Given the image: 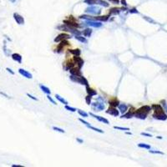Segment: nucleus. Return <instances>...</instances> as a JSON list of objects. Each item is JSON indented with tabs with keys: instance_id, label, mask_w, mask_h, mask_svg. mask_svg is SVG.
<instances>
[{
	"instance_id": "obj_37",
	"label": "nucleus",
	"mask_w": 167,
	"mask_h": 167,
	"mask_svg": "<svg viewBox=\"0 0 167 167\" xmlns=\"http://www.w3.org/2000/svg\"><path fill=\"white\" fill-rule=\"evenodd\" d=\"M53 130H55V131H58V132H60V133H65V131H64L63 129H60V128H59V127L53 126Z\"/></svg>"
},
{
	"instance_id": "obj_10",
	"label": "nucleus",
	"mask_w": 167,
	"mask_h": 167,
	"mask_svg": "<svg viewBox=\"0 0 167 167\" xmlns=\"http://www.w3.org/2000/svg\"><path fill=\"white\" fill-rule=\"evenodd\" d=\"M106 114H111V115H113V116H118L119 113V110H116L115 107L110 106V108L106 110Z\"/></svg>"
},
{
	"instance_id": "obj_22",
	"label": "nucleus",
	"mask_w": 167,
	"mask_h": 167,
	"mask_svg": "<svg viewBox=\"0 0 167 167\" xmlns=\"http://www.w3.org/2000/svg\"><path fill=\"white\" fill-rule=\"evenodd\" d=\"M86 92L88 93L89 95H91V96H94V95H96L97 94V92L95 91L93 89L90 88L89 86H86Z\"/></svg>"
},
{
	"instance_id": "obj_29",
	"label": "nucleus",
	"mask_w": 167,
	"mask_h": 167,
	"mask_svg": "<svg viewBox=\"0 0 167 167\" xmlns=\"http://www.w3.org/2000/svg\"><path fill=\"white\" fill-rule=\"evenodd\" d=\"M69 52L72 54L74 55V56H79L81 53L80 50H79V49H69Z\"/></svg>"
},
{
	"instance_id": "obj_28",
	"label": "nucleus",
	"mask_w": 167,
	"mask_h": 167,
	"mask_svg": "<svg viewBox=\"0 0 167 167\" xmlns=\"http://www.w3.org/2000/svg\"><path fill=\"white\" fill-rule=\"evenodd\" d=\"M75 39L81 43H85V44H86L87 43V39H85V37H82L81 35H75Z\"/></svg>"
},
{
	"instance_id": "obj_49",
	"label": "nucleus",
	"mask_w": 167,
	"mask_h": 167,
	"mask_svg": "<svg viewBox=\"0 0 167 167\" xmlns=\"http://www.w3.org/2000/svg\"><path fill=\"white\" fill-rule=\"evenodd\" d=\"M77 141H79V143H83V142H84L82 140H79V139H77Z\"/></svg>"
},
{
	"instance_id": "obj_36",
	"label": "nucleus",
	"mask_w": 167,
	"mask_h": 167,
	"mask_svg": "<svg viewBox=\"0 0 167 167\" xmlns=\"http://www.w3.org/2000/svg\"><path fill=\"white\" fill-rule=\"evenodd\" d=\"M114 129L115 130H130L129 128H125V127H119V126H114Z\"/></svg>"
},
{
	"instance_id": "obj_15",
	"label": "nucleus",
	"mask_w": 167,
	"mask_h": 167,
	"mask_svg": "<svg viewBox=\"0 0 167 167\" xmlns=\"http://www.w3.org/2000/svg\"><path fill=\"white\" fill-rule=\"evenodd\" d=\"M69 72L72 75H75V76H81V73H80V69L79 68H72L71 69H69Z\"/></svg>"
},
{
	"instance_id": "obj_19",
	"label": "nucleus",
	"mask_w": 167,
	"mask_h": 167,
	"mask_svg": "<svg viewBox=\"0 0 167 167\" xmlns=\"http://www.w3.org/2000/svg\"><path fill=\"white\" fill-rule=\"evenodd\" d=\"M109 104H110V106L115 107V108L119 105V100H118L117 99H110V100L109 101Z\"/></svg>"
},
{
	"instance_id": "obj_46",
	"label": "nucleus",
	"mask_w": 167,
	"mask_h": 167,
	"mask_svg": "<svg viewBox=\"0 0 167 167\" xmlns=\"http://www.w3.org/2000/svg\"><path fill=\"white\" fill-rule=\"evenodd\" d=\"M130 13H138L139 12L137 11V9L136 8H132L130 10Z\"/></svg>"
},
{
	"instance_id": "obj_48",
	"label": "nucleus",
	"mask_w": 167,
	"mask_h": 167,
	"mask_svg": "<svg viewBox=\"0 0 167 167\" xmlns=\"http://www.w3.org/2000/svg\"><path fill=\"white\" fill-rule=\"evenodd\" d=\"M12 167H23V165H12Z\"/></svg>"
},
{
	"instance_id": "obj_2",
	"label": "nucleus",
	"mask_w": 167,
	"mask_h": 167,
	"mask_svg": "<svg viewBox=\"0 0 167 167\" xmlns=\"http://www.w3.org/2000/svg\"><path fill=\"white\" fill-rule=\"evenodd\" d=\"M70 79H71L73 82H76L79 83L80 85H85V86H89V83L87 81V79H85V77L81 76H75V75H70Z\"/></svg>"
},
{
	"instance_id": "obj_51",
	"label": "nucleus",
	"mask_w": 167,
	"mask_h": 167,
	"mask_svg": "<svg viewBox=\"0 0 167 167\" xmlns=\"http://www.w3.org/2000/svg\"><path fill=\"white\" fill-rule=\"evenodd\" d=\"M10 1H11V2H12V3H14V2H15V1H16V0H10Z\"/></svg>"
},
{
	"instance_id": "obj_14",
	"label": "nucleus",
	"mask_w": 167,
	"mask_h": 167,
	"mask_svg": "<svg viewBox=\"0 0 167 167\" xmlns=\"http://www.w3.org/2000/svg\"><path fill=\"white\" fill-rule=\"evenodd\" d=\"M93 107L96 110V111H101V110H103L105 109V105L103 103H95L93 104Z\"/></svg>"
},
{
	"instance_id": "obj_44",
	"label": "nucleus",
	"mask_w": 167,
	"mask_h": 167,
	"mask_svg": "<svg viewBox=\"0 0 167 167\" xmlns=\"http://www.w3.org/2000/svg\"><path fill=\"white\" fill-rule=\"evenodd\" d=\"M141 135H145V136H148V137H152V134H148V133H141Z\"/></svg>"
},
{
	"instance_id": "obj_13",
	"label": "nucleus",
	"mask_w": 167,
	"mask_h": 167,
	"mask_svg": "<svg viewBox=\"0 0 167 167\" xmlns=\"http://www.w3.org/2000/svg\"><path fill=\"white\" fill-rule=\"evenodd\" d=\"M90 115H91V116H93V117H94V118H95V119H97L98 120H99V121L102 122V123L107 124V125H109V124H110V122H109V120H108V119H105V118H103V117H101V116L96 115V114H92V113H90Z\"/></svg>"
},
{
	"instance_id": "obj_12",
	"label": "nucleus",
	"mask_w": 167,
	"mask_h": 167,
	"mask_svg": "<svg viewBox=\"0 0 167 167\" xmlns=\"http://www.w3.org/2000/svg\"><path fill=\"white\" fill-rule=\"evenodd\" d=\"M60 44L58 45V47H57V52L58 53H60L61 51L63 50V49H64V46H67V45H69V43H68V41H66V40H62V41H60Z\"/></svg>"
},
{
	"instance_id": "obj_24",
	"label": "nucleus",
	"mask_w": 167,
	"mask_h": 167,
	"mask_svg": "<svg viewBox=\"0 0 167 167\" xmlns=\"http://www.w3.org/2000/svg\"><path fill=\"white\" fill-rule=\"evenodd\" d=\"M95 4H99V5L103 6V7H108L109 4L105 1H103V0H95Z\"/></svg>"
},
{
	"instance_id": "obj_42",
	"label": "nucleus",
	"mask_w": 167,
	"mask_h": 167,
	"mask_svg": "<svg viewBox=\"0 0 167 167\" xmlns=\"http://www.w3.org/2000/svg\"><path fill=\"white\" fill-rule=\"evenodd\" d=\"M0 94H2L3 96H4L5 98H8V99H11V97H9V96L8 95V94H6L5 93H4V92H1V91H0Z\"/></svg>"
},
{
	"instance_id": "obj_17",
	"label": "nucleus",
	"mask_w": 167,
	"mask_h": 167,
	"mask_svg": "<svg viewBox=\"0 0 167 167\" xmlns=\"http://www.w3.org/2000/svg\"><path fill=\"white\" fill-rule=\"evenodd\" d=\"M12 59L14 61H16V62L19 63V64L22 63V56H21L19 53H13V54H12Z\"/></svg>"
},
{
	"instance_id": "obj_8",
	"label": "nucleus",
	"mask_w": 167,
	"mask_h": 167,
	"mask_svg": "<svg viewBox=\"0 0 167 167\" xmlns=\"http://www.w3.org/2000/svg\"><path fill=\"white\" fill-rule=\"evenodd\" d=\"M13 18L15 19V21H16V23L18 24H20V25L24 24V18L20 14H18L17 13H13Z\"/></svg>"
},
{
	"instance_id": "obj_18",
	"label": "nucleus",
	"mask_w": 167,
	"mask_h": 167,
	"mask_svg": "<svg viewBox=\"0 0 167 167\" xmlns=\"http://www.w3.org/2000/svg\"><path fill=\"white\" fill-rule=\"evenodd\" d=\"M151 109H153L155 112H156V113L163 112V111H164L163 107H162L160 105H153L152 106H151Z\"/></svg>"
},
{
	"instance_id": "obj_45",
	"label": "nucleus",
	"mask_w": 167,
	"mask_h": 167,
	"mask_svg": "<svg viewBox=\"0 0 167 167\" xmlns=\"http://www.w3.org/2000/svg\"><path fill=\"white\" fill-rule=\"evenodd\" d=\"M6 70H7L8 72H9V73H11V74H13H13H14V72H13V70H12L10 68H7V69H6Z\"/></svg>"
},
{
	"instance_id": "obj_39",
	"label": "nucleus",
	"mask_w": 167,
	"mask_h": 167,
	"mask_svg": "<svg viewBox=\"0 0 167 167\" xmlns=\"http://www.w3.org/2000/svg\"><path fill=\"white\" fill-rule=\"evenodd\" d=\"M47 98H48V99L50 101V102H51L52 104H53V105H56V102H55V101L53 100V99H52V97L50 96V94H48V95H47Z\"/></svg>"
},
{
	"instance_id": "obj_27",
	"label": "nucleus",
	"mask_w": 167,
	"mask_h": 167,
	"mask_svg": "<svg viewBox=\"0 0 167 167\" xmlns=\"http://www.w3.org/2000/svg\"><path fill=\"white\" fill-rule=\"evenodd\" d=\"M55 97H56V99H58V100L60 102V103H62V104H64V105H68V102H67L65 99H64V98H62L61 96H59V94H55Z\"/></svg>"
},
{
	"instance_id": "obj_50",
	"label": "nucleus",
	"mask_w": 167,
	"mask_h": 167,
	"mask_svg": "<svg viewBox=\"0 0 167 167\" xmlns=\"http://www.w3.org/2000/svg\"><path fill=\"white\" fill-rule=\"evenodd\" d=\"M125 134H131V133L130 132H128V131H127V132H125Z\"/></svg>"
},
{
	"instance_id": "obj_25",
	"label": "nucleus",
	"mask_w": 167,
	"mask_h": 167,
	"mask_svg": "<svg viewBox=\"0 0 167 167\" xmlns=\"http://www.w3.org/2000/svg\"><path fill=\"white\" fill-rule=\"evenodd\" d=\"M121 9L120 8H113L110 9V14H119V12H120Z\"/></svg>"
},
{
	"instance_id": "obj_31",
	"label": "nucleus",
	"mask_w": 167,
	"mask_h": 167,
	"mask_svg": "<svg viewBox=\"0 0 167 167\" xmlns=\"http://www.w3.org/2000/svg\"><path fill=\"white\" fill-rule=\"evenodd\" d=\"M138 146L140 147V148H144V149H147V150L151 149V145H146V144H144V143L139 144V145H138Z\"/></svg>"
},
{
	"instance_id": "obj_23",
	"label": "nucleus",
	"mask_w": 167,
	"mask_h": 167,
	"mask_svg": "<svg viewBox=\"0 0 167 167\" xmlns=\"http://www.w3.org/2000/svg\"><path fill=\"white\" fill-rule=\"evenodd\" d=\"M119 111H120L122 114H125L127 110H128V106H127L126 105H125V104H122V105H119Z\"/></svg>"
},
{
	"instance_id": "obj_33",
	"label": "nucleus",
	"mask_w": 167,
	"mask_h": 167,
	"mask_svg": "<svg viewBox=\"0 0 167 167\" xmlns=\"http://www.w3.org/2000/svg\"><path fill=\"white\" fill-rule=\"evenodd\" d=\"M78 110V113H79V114L82 116V117L87 118L89 116V114H87V113L85 112V111H83V110Z\"/></svg>"
},
{
	"instance_id": "obj_5",
	"label": "nucleus",
	"mask_w": 167,
	"mask_h": 167,
	"mask_svg": "<svg viewBox=\"0 0 167 167\" xmlns=\"http://www.w3.org/2000/svg\"><path fill=\"white\" fill-rule=\"evenodd\" d=\"M153 117L156 119H159V120H165L167 119V114H165V112H158L156 113L155 112L154 114H153Z\"/></svg>"
},
{
	"instance_id": "obj_40",
	"label": "nucleus",
	"mask_w": 167,
	"mask_h": 167,
	"mask_svg": "<svg viewBox=\"0 0 167 167\" xmlns=\"http://www.w3.org/2000/svg\"><path fill=\"white\" fill-rule=\"evenodd\" d=\"M27 96H28V97H29V98H30V99H33V100H36V101H38V100H39V99H37V98H35V97H34V96L31 95V94H29V93H28V94H27Z\"/></svg>"
},
{
	"instance_id": "obj_47",
	"label": "nucleus",
	"mask_w": 167,
	"mask_h": 167,
	"mask_svg": "<svg viewBox=\"0 0 167 167\" xmlns=\"http://www.w3.org/2000/svg\"><path fill=\"white\" fill-rule=\"evenodd\" d=\"M121 4H123V5L125 6V7H126V6H127L126 1H125V0H121Z\"/></svg>"
},
{
	"instance_id": "obj_41",
	"label": "nucleus",
	"mask_w": 167,
	"mask_h": 167,
	"mask_svg": "<svg viewBox=\"0 0 167 167\" xmlns=\"http://www.w3.org/2000/svg\"><path fill=\"white\" fill-rule=\"evenodd\" d=\"M161 103H162V105L164 106L163 109H165V110H166V111H167V105H166V103H165V100H162Z\"/></svg>"
},
{
	"instance_id": "obj_4",
	"label": "nucleus",
	"mask_w": 167,
	"mask_h": 167,
	"mask_svg": "<svg viewBox=\"0 0 167 167\" xmlns=\"http://www.w3.org/2000/svg\"><path fill=\"white\" fill-rule=\"evenodd\" d=\"M64 24L69 26V27L76 28V29L79 27V24L74 20V18H73V16H69V19H65V20H64Z\"/></svg>"
},
{
	"instance_id": "obj_3",
	"label": "nucleus",
	"mask_w": 167,
	"mask_h": 167,
	"mask_svg": "<svg viewBox=\"0 0 167 167\" xmlns=\"http://www.w3.org/2000/svg\"><path fill=\"white\" fill-rule=\"evenodd\" d=\"M85 11H86L87 13H90V14L99 15L101 13V9L100 8L96 7V6H92V7H89Z\"/></svg>"
},
{
	"instance_id": "obj_20",
	"label": "nucleus",
	"mask_w": 167,
	"mask_h": 167,
	"mask_svg": "<svg viewBox=\"0 0 167 167\" xmlns=\"http://www.w3.org/2000/svg\"><path fill=\"white\" fill-rule=\"evenodd\" d=\"M81 33H82V34L85 37H90V35H91L92 33V29L90 28H87L85 30H83Z\"/></svg>"
},
{
	"instance_id": "obj_9",
	"label": "nucleus",
	"mask_w": 167,
	"mask_h": 167,
	"mask_svg": "<svg viewBox=\"0 0 167 167\" xmlns=\"http://www.w3.org/2000/svg\"><path fill=\"white\" fill-rule=\"evenodd\" d=\"M18 73H20L21 75H23L24 77L27 78V79H33V75H32V73H29V71H27V70L24 69H18Z\"/></svg>"
},
{
	"instance_id": "obj_38",
	"label": "nucleus",
	"mask_w": 167,
	"mask_h": 167,
	"mask_svg": "<svg viewBox=\"0 0 167 167\" xmlns=\"http://www.w3.org/2000/svg\"><path fill=\"white\" fill-rule=\"evenodd\" d=\"M150 153H151V154H160V155H164L163 152H161V151H149Z\"/></svg>"
},
{
	"instance_id": "obj_6",
	"label": "nucleus",
	"mask_w": 167,
	"mask_h": 167,
	"mask_svg": "<svg viewBox=\"0 0 167 167\" xmlns=\"http://www.w3.org/2000/svg\"><path fill=\"white\" fill-rule=\"evenodd\" d=\"M69 38H70L69 34L65 33H63L59 34L57 37H56V38H55L54 42L59 43V42H60V41H62V40H65V39H69Z\"/></svg>"
},
{
	"instance_id": "obj_43",
	"label": "nucleus",
	"mask_w": 167,
	"mask_h": 167,
	"mask_svg": "<svg viewBox=\"0 0 167 167\" xmlns=\"http://www.w3.org/2000/svg\"><path fill=\"white\" fill-rule=\"evenodd\" d=\"M79 121H80V122H82V123L84 124V125H86V126H87V125H90V124H89L88 122H86V121H85V120H84V119H79Z\"/></svg>"
},
{
	"instance_id": "obj_16",
	"label": "nucleus",
	"mask_w": 167,
	"mask_h": 167,
	"mask_svg": "<svg viewBox=\"0 0 167 167\" xmlns=\"http://www.w3.org/2000/svg\"><path fill=\"white\" fill-rule=\"evenodd\" d=\"M134 111H135V110H134L133 108H131L130 110H129V112L126 113V114H125L124 115H122L121 118H126V119H130V118H132L133 116H134Z\"/></svg>"
},
{
	"instance_id": "obj_35",
	"label": "nucleus",
	"mask_w": 167,
	"mask_h": 167,
	"mask_svg": "<svg viewBox=\"0 0 167 167\" xmlns=\"http://www.w3.org/2000/svg\"><path fill=\"white\" fill-rule=\"evenodd\" d=\"M91 99H92V96L88 94V96H86V98H85V101H86L87 105H90V104H91Z\"/></svg>"
},
{
	"instance_id": "obj_7",
	"label": "nucleus",
	"mask_w": 167,
	"mask_h": 167,
	"mask_svg": "<svg viewBox=\"0 0 167 167\" xmlns=\"http://www.w3.org/2000/svg\"><path fill=\"white\" fill-rule=\"evenodd\" d=\"M85 25L90 26V27H94V28H99L102 26V24L100 22H96L94 20H88L85 23Z\"/></svg>"
},
{
	"instance_id": "obj_26",
	"label": "nucleus",
	"mask_w": 167,
	"mask_h": 167,
	"mask_svg": "<svg viewBox=\"0 0 167 167\" xmlns=\"http://www.w3.org/2000/svg\"><path fill=\"white\" fill-rule=\"evenodd\" d=\"M39 88L41 89V90H43V91L45 93V94H51V91H50V90L49 88H47L46 86H44V85H39Z\"/></svg>"
},
{
	"instance_id": "obj_34",
	"label": "nucleus",
	"mask_w": 167,
	"mask_h": 167,
	"mask_svg": "<svg viewBox=\"0 0 167 167\" xmlns=\"http://www.w3.org/2000/svg\"><path fill=\"white\" fill-rule=\"evenodd\" d=\"M65 109H66L67 110H69V111H71V112H75L76 110V109H74V108H73V107H70V106H69L68 105H65Z\"/></svg>"
},
{
	"instance_id": "obj_30",
	"label": "nucleus",
	"mask_w": 167,
	"mask_h": 167,
	"mask_svg": "<svg viewBox=\"0 0 167 167\" xmlns=\"http://www.w3.org/2000/svg\"><path fill=\"white\" fill-rule=\"evenodd\" d=\"M74 67V64H73V61H69L68 63H67V64H66V67H65V69L66 70H69V69H71L72 68H73Z\"/></svg>"
},
{
	"instance_id": "obj_32",
	"label": "nucleus",
	"mask_w": 167,
	"mask_h": 167,
	"mask_svg": "<svg viewBox=\"0 0 167 167\" xmlns=\"http://www.w3.org/2000/svg\"><path fill=\"white\" fill-rule=\"evenodd\" d=\"M87 127H88V128H90V129H91V130H93L96 131V132L101 133V134H103V133H104V131H103V130H99V129H98V128H95V127L91 126V125H87Z\"/></svg>"
},
{
	"instance_id": "obj_21",
	"label": "nucleus",
	"mask_w": 167,
	"mask_h": 167,
	"mask_svg": "<svg viewBox=\"0 0 167 167\" xmlns=\"http://www.w3.org/2000/svg\"><path fill=\"white\" fill-rule=\"evenodd\" d=\"M109 18V16H98V17H93V20H98V21H107Z\"/></svg>"
},
{
	"instance_id": "obj_11",
	"label": "nucleus",
	"mask_w": 167,
	"mask_h": 167,
	"mask_svg": "<svg viewBox=\"0 0 167 167\" xmlns=\"http://www.w3.org/2000/svg\"><path fill=\"white\" fill-rule=\"evenodd\" d=\"M73 61L77 64L78 68L81 69L83 66V64H84V60L82 59V58H80L79 56H74L73 57Z\"/></svg>"
},
{
	"instance_id": "obj_1",
	"label": "nucleus",
	"mask_w": 167,
	"mask_h": 167,
	"mask_svg": "<svg viewBox=\"0 0 167 167\" xmlns=\"http://www.w3.org/2000/svg\"><path fill=\"white\" fill-rule=\"evenodd\" d=\"M151 110V107L149 105H144V106L140 107L139 110L134 111V116L138 119H145L147 117V114H149V112Z\"/></svg>"
}]
</instances>
